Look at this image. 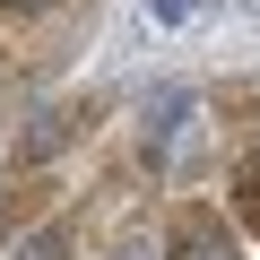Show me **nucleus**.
<instances>
[{"label": "nucleus", "instance_id": "nucleus-2", "mask_svg": "<svg viewBox=\"0 0 260 260\" xmlns=\"http://www.w3.org/2000/svg\"><path fill=\"white\" fill-rule=\"evenodd\" d=\"M61 139H78V104H52V113H35V130L18 139V156H26V165H44Z\"/></svg>", "mask_w": 260, "mask_h": 260}, {"label": "nucleus", "instance_id": "nucleus-3", "mask_svg": "<svg viewBox=\"0 0 260 260\" xmlns=\"http://www.w3.org/2000/svg\"><path fill=\"white\" fill-rule=\"evenodd\" d=\"M9 260H78V251H70V225H35Z\"/></svg>", "mask_w": 260, "mask_h": 260}, {"label": "nucleus", "instance_id": "nucleus-1", "mask_svg": "<svg viewBox=\"0 0 260 260\" xmlns=\"http://www.w3.org/2000/svg\"><path fill=\"white\" fill-rule=\"evenodd\" d=\"M165 260H243V243H234V225H225L217 208H174Z\"/></svg>", "mask_w": 260, "mask_h": 260}, {"label": "nucleus", "instance_id": "nucleus-4", "mask_svg": "<svg viewBox=\"0 0 260 260\" xmlns=\"http://www.w3.org/2000/svg\"><path fill=\"white\" fill-rule=\"evenodd\" d=\"M234 217L260 234V165H243V182H234Z\"/></svg>", "mask_w": 260, "mask_h": 260}, {"label": "nucleus", "instance_id": "nucleus-5", "mask_svg": "<svg viewBox=\"0 0 260 260\" xmlns=\"http://www.w3.org/2000/svg\"><path fill=\"white\" fill-rule=\"evenodd\" d=\"M0 9H9V18H35V9H52V0H0Z\"/></svg>", "mask_w": 260, "mask_h": 260}, {"label": "nucleus", "instance_id": "nucleus-6", "mask_svg": "<svg viewBox=\"0 0 260 260\" xmlns=\"http://www.w3.org/2000/svg\"><path fill=\"white\" fill-rule=\"evenodd\" d=\"M200 9V0H156V18H191Z\"/></svg>", "mask_w": 260, "mask_h": 260}]
</instances>
